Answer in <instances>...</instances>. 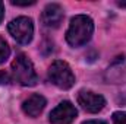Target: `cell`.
I'll list each match as a JSON object with an SVG mask.
<instances>
[{
    "label": "cell",
    "instance_id": "4",
    "mask_svg": "<svg viewBox=\"0 0 126 124\" xmlns=\"http://www.w3.org/2000/svg\"><path fill=\"white\" fill-rule=\"evenodd\" d=\"M7 29L10 32V35L19 44H30L31 42L32 35H34V24H32L31 18L19 16L9 24Z\"/></svg>",
    "mask_w": 126,
    "mask_h": 124
},
{
    "label": "cell",
    "instance_id": "2",
    "mask_svg": "<svg viewBox=\"0 0 126 124\" xmlns=\"http://www.w3.org/2000/svg\"><path fill=\"white\" fill-rule=\"evenodd\" d=\"M12 79L22 86H34L38 82V76L34 70L31 60L25 54H18L12 63Z\"/></svg>",
    "mask_w": 126,
    "mask_h": 124
},
{
    "label": "cell",
    "instance_id": "3",
    "mask_svg": "<svg viewBox=\"0 0 126 124\" xmlns=\"http://www.w3.org/2000/svg\"><path fill=\"white\" fill-rule=\"evenodd\" d=\"M48 80L60 89H70L75 85V74L66 62L56 60L48 69Z\"/></svg>",
    "mask_w": 126,
    "mask_h": 124
},
{
    "label": "cell",
    "instance_id": "15",
    "mask_svg": "<svg viewBox=\"0 0 126 124\" xmlns=\"http://www.w3.org/2000/svg\"><path fill=\"white\" fill-rule=\"evenodd\" d=\"M117 6H120V7H126V1H117Z\"/></svg>",
    "mask_w": 126,
    "mask_h": 124
},
{
    "label": "cell",
    "instance_id": "11",
    "mask_svg": "<svg viewBox=\"0 0 126 124\" xmlns=\"http://www.w3.org/2000/svg\"><path fill=\"white\" fill-rule=\"evenodd\" d=\"M10 76L6 72H0V85H9L10 83Z\"/></svg>",
    "mask_w": 126,
    "mask_h": 124
},
{
    "label": "cell",
    "instance_id": "10",
    "mask_svg": "<svg viewBox=\"0 0 126 124\" xmlns=\"http://www.w3.org/2000/svg\"><path fill=\"white\" fill-rule=\"evenodd\" d=\"M113 124H126V111H117L111 117Z\"/></svg>",
    "mask_w": 126,
    "mask_h": 124
},
{
    "label": "cell",
    "instance_id": "8",
    "mask_svg": "<svg viewBox=\"0 0 126 124\" xmlns=\"http://www.w3.org/2000/svg\"><path fill=\"white\" fill-rule=\"evenodd\" d=\"M46 104H47V102H46V98H44L43 95L34 93V95H31V96L28 98V99L24 101L22 110H24V112H25L28 117L35 118V117H38V115L43 112Z\"/></svg>",
    "mask_w": 126,
    "mask_h": 124
},
{
    "label": "cell",
    "instance_id": "5",
    "mask_svg": "<svg viewBox=\"0 0 126 124\" xmlns=\"http://www.w3.org/2000/svg\"><path fill=\"white\" fill-rule=\"evenodd\" d=\"M76 115L78 111L75 105L69 101H63L50 112L48 121L50 124H70L76 118Z\"/></svg>",
    "mask_w": 126,
    "mask_h": 124
},
{
    "label": "cell",
    "instance_id": "9",
    "mask_svg": "<svg viewBox=\"0 0 126 124\" xmlns=\"http://www.w3.org/2000/svg\"><path fill=\"white\" fill-rule=\"evenodd\" d=\"M9 54H10V48H9L7 42H6V41L0 37V64H1V63H4L6 60H7Z\"/></svg>",
    "mask_w": 126,
    "mask_h": 124
},
{
    "label": "cell",
    "instance_id": "13",
    "mask_svg": "<svg viewBox=\"0 0 126 124\" xmlns=\"http://www.w3.org/2000/svg\"><path fill=\"white\" fill-rule=\"evenodd\" d=\"M82 124H106L101 120H88V121H84Z\"/></svg>",
    "mask_w": 126,
    "mask_h": 124
},
{
    "label": "cell",
    "instance_id": "1",
    "mask_svg": "<svg viewBox=\"0 0 126 124\" xmlns=\"http://www.w3.org/2000/svg\"><path fill=\"white\" fill-rule=\"evenodd\" d=\"M94 32V22L87 15H76L72 18L69 29L66 32V41L72 47L85 45Z\"/></svg>",
    "mask_w": 126,
    "mask_h": 124
},
{
    "label": "cell",
    "instance_id": "6",
    "mask_svg": "<svg viewBox=\"0 0 126 124\" xmlns=\"http://www.w3.org/2000/svg\"><path fill=\"white\" fill-rule=\"evenodd\" d=\"M78 104L87 112L95 114V112H98V111H101L104 108L106 99H104V96L93 92V91L82 89V91H79V93H78Z\"/></svg>",
    "mask_w": 126,
    "mask_h": 124
},
{
    "label": "cell",
    "instance_id": "12",
    "mask_svg": "<svg viewBox=\"0 0 126 124\" xmlns=\"http://www.w3.org/2000/svg\"><path fill=\"white\" fill-rule=\"evenodd\" d=\"M34 3H35L34 0H31V1H24V3H19V1L12 0V4H13V6H31V4H34Z\"/></svg>",
    "mask_w": 126,
    "mask_h": 124
},
{
    "label": "cell",
    "instance_id": "14",
    "mask_svg": "<svg viewBox=\"0 0 126 124\" xmlns=\"http://www.w3.org/2000/svg\"><path fill=\"white\" fill-rule=\"evenodd\" d=\"M3 16H4V4H3V3L0 1V22H1Z\"/></svg>",
    "mask_w": 126,
    "mask_h": 124
},
{
    "label": "cell",
    "instance_id": "7",
    "mask_svg": "<svg viewBox=\"0 0 126 124\" xmlns=\"http://www.w3.org/2000/svg\"><path fill=\"white\" fill-rule=\"evenodd\" d=\"M63 21V9L57 3H50L41 13V22L48 28H57Z\"/></svg>",
    "mask_w": 126,
    "mask_h": 124
}]
</instances>
